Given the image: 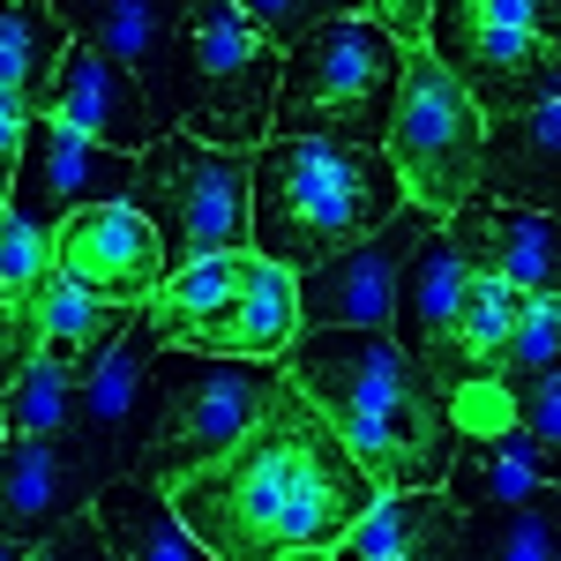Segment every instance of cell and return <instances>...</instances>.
I'll use <instances>...</instances> for the list:
<instances>
[{
  "label": "cell",
  "mask_w": 561,
  "mask_h": 561,
  "mask_svg": "<svg viewBox=\"0 0 561 561\" xmlns=\"http://www.w3.org/2000/svg\"><path fill=\"white\" fill-rule=\"evenodd\" d=\"M0 561H23V539H8V531H0Z\"/></svg>",
  "instance_id": "d590c367"
},
{
  "label": "cell",
  "mask_w": 561,
  "mask_h": 561,
  "mask_svg": "<svg viewBox=\"0 0 561 561\" xmlns=\"http://www.w3.org/2000/svg\"><path fill=\"white\" fill-rule=\"evenodd\" d=\"M427 53L465 83L479 121L561 98V0H434Z\"/></svg>",
  "instance_id": "5b68a950"
},
{
  "label": "cell",
  "mask_w": 561,
  "mask_h": 561,
  "mask_svg": "<svg viewBox=\"0 0 561 561\" xmlns=\"http://www.w3.org/2000/svg\"><path fill=\"white\" fill-rule=\"evenodd\" d=\"M68 53V23L53 0H0V98L31 121L53 113V76Z\"/></svg>",
  "instance_id": "603a6c76"
},
{
  "label": "cell",
  "mask_w": 561,
  "mask_h": 561,
  "mask_svg": "<svg viewBox=\"0 0 561 561\" xmlns=\"http://www.w3.org/2000/svg\"><path fill=\"white\" fill-rule=\"evenodd\" d=\"M427 8L434 0H367V15H375L397 45H427Z\"/></svg>",
  "instance_id": "d6a6232c"
},
{
  "label": "cell",
  "mask_w": 561,
  "mask_h": 561,
  "mask_svg": "<svg viewBox=\"0 0 561 561\" xmlns=\"http://www.w3.org/2000/svg\"><path fill=\"white\" fill-rule=\"evenodd\" d=\"M68 404H76V367L31 352L0 389V434H68Z\"/></svg>",
  "instance_id": "484cf974"
},
{
  "label": "cell",
  "mask_w": 561,
  "mask_h": 561,
  "mask_svg": "<svg viewBox=\"0 0 561 561\" xmlns=\"http://www.w3.org/2000/svg\"><path fill=\"white\" fill-rule=\"evenodd\" d=\"M434 217L420 203L389 217L382 232L337 248L330 262L300 270V330H389V307H397V270L412 255V240L427 232Z\"/></svg>",
  "instance_id": "8fae6325"
},
{
  "label": "cell",
  "mask_w": 561,
  "mask_h": 561,
  "mask_svg": "<svg viewBox=\"0 0 561 561\" xmlns=\"http://www.w3.org/2000/svg\"><path fill=\"white\" fill-rule=\"evenodd\" d=\"M60 8V23H68V38L90 45V53H105V60H121L142 98H150V113H158V128H180V76H173V45H180V15H187V0H53Z\"/></svg>",
  "instance_id": "5bb4252c"
},
{
  "label": "cell",
  "mask_w": 561,
  "mask_h": 561,
  "mask_svg": "<svg viewBox=\"0 0 561 561\" xmlns=\"http://www.w3.org/2000/svg\"><path fill=\"white\" fill-rule=\"evenodd\" d=\"M442 232L486 277H502L517 293H561V217L502 203V195L479 187V195H465L457 210L442 217Z\"/></svg>",
  "instance_id": "9a60e30c"
},
{
  "label": "cell",
  "mask_w": 561,
  "mask_h": 561,
  "mask_svg": "<svg viewBox=\"0 0 561 561\" xmlns=\"http://www.w3.org/2000/svg\"><path fill=\"white\" fill-rule=\"evenodd\" d=\"M23 128H31V113L0 98V203L15 195V165H23Z\"/></svg>",
  "instance_id": "836d02e7"
},
{
  "label": "cell",
  "mask_w": 561,
  "mask_h": 561,
  "mask_svg": "<svg viewBox=\"0 0 561 561\" xmlns=\"http://www.w3.org/2000/svg\"><path fill=\"white\" fill-rule=\"evenodd\" d=\"M277 561H337L330 547H293V554H277Z\"/></svg>",
  "instance_id": "e575fe53"
},
{
  "label": "cell",
  "mask_w": 561,
  "mask_h": 561,
  "mask_svg": "<svg viewBox=\"0 0 561 561\" xmlns=\"http://www.w3.org/2000/svg\"><path fill=\"white\" fill-rule=\"evenodd\" d=\"M31 352H38V314H31V300L23 307L0 300V389H8V375H15Z\"/></svg>",
  "instance_id": "1f68e13d"
},
{
  "label": "cell",
  "mask_w": 561,
  "mask_h": 561,
  "mask_svg": "<svg viewBox=\"0 0 561 561\" xmlns=\"http://www.w3.org/2000/svg\"><path fill=\"white\" fill-rule=\"evenodd\" d=\"M375 479L359 472L337 427L307 404V389L277 367L255 427L210 472L180 479L173 510L217 561H277L293 547H337L367 517Z\"/></svg>",
  "instance_id": "6da1fadb"
},
{
  "label": "cell",
  "mask_w": 561,
  "mask_h": 561,
  "mask_svg": "<svg viewBox=\"0 0 561 561\" xmlns=\"http://www.w3.org/2000/svg\"><path fill=\"white\" fill-rule=\"evenodd\" d=\"M90 510H98V524H105V554L113 561H217L210 547L180 524L173 494L150 486V479H135V472L105 479Z\"/></svg>",
  "instance_id": "7402d4cb"
},
{
  "label": "cell",
  "mask_w": 561,
  "mask_h": 561,
  "mask_svg": "<svg viewBox=\"0 0 561 561\" xmlns=\"http://www.w3.org/2000/svg\"><path fill=\"white\" fill-rule=\"evenodd\" d=\"M479 187L502 195V203L561 217V98L531 105V113H510V121H486Z\"/></svg>",
  "instance_id": "ffe728a7"
},
{
  "label": "cell",
  "mask_w": 561,
  "mask_h": 561,
  "mask_svg": "<svg viewBox=\"0 0 561 561\" xmlns=\"http://www.w3.org/2000/svg\"><path fill=\"white\" fill-rule=\"evenodd\" d=\"M465 277H472V262L449 248V232H442V217H434L427 232L412 240L404 270H397V307H389V337L412 352L420 367H434V352L449 337L457 300H465Z\"/></svg>",
  "instance_id": "d6986e66"
},
{
  "label": "cell",
  "mask_w": 561,
  "mask_h": 561,
  "mask_svg": "<svg viewBox=\"0 0 561 561\" xmlns=\"http://www.w3.org/2000/svg\"><path fill=\"white\" fill-rule=\"evenodd\" d=\"M90 502H98V479L83 472L68 434H0V531L8 539L31 547Z\"/></svg>",
  "instance_id": "2e32d148"
},
{
  "label": "cell",
  "mask_w": 561,
  "mask_h": 561,
  "mask_svg": "<svg viewBox=\"0 0 561 561\" xmlns=\"http://www.w3.org/2000/svg\"><path fill=\"white\" fill-rule=\"evenodd\" d=\"M53 121H68V128H83L90 142H105V150H150L158 142V113H150V98L135 83L121 60H105V53H90V45L68 38L60 53V76H53Z\"/></svg>",
  "instance_id": "e0dca14e"
},
{
  "label": "cell",
  "mask_w": 561,
  "mask_h": 561,
  "mask_svg": "<svg viewBox=\"0 0 561 561\" xmlns=\"http://www.w3.org/2000/svg\"><path fill=\"white\" fill-rule=\"evenodd\" d=\"M23 561H113L105 554V524H98V510H76L68 524H53L45 539L23 547Z\"/></svg>",
  "instance_id": "4dcf8cb0"
},
{
  "label": "cell",
  "mask_w": 561,
  "mask_h": 561,
  "mask_svg": "<svg viewBox=\"0 0 561 561\" xmlns=\"http://www.w3.org/2000/svg\"><path fill=\"white\" fill-rule=\"evenodd\" d=\"M382 150L397 165L404 203H420L427 217H449L465 195H479L486 121H479L465 83L434 60L427 45H404V83H397V113L382 128Z\"/></svg>",
  "instance_id": "9c48e42d"
},
{
  "label": "cell",
  "mask_w": 561,
  "mask_h": 561,
  "mask_svg": "<svg viewBox=\"0 0 561 561\" xmlns=\"http://www.w3.org/2000/svg\"><path fill=\"white\" fill-rule=\"evenodd\" d=\"M0 217H8V203H0Z\"/></svg>",
  "instance_id": "8d00e7d4"
},
{
  "label": "cell",
  "mask_w": 561,
  "mask_h": 561,
  "mask_svg": "<svg viewBox=\"0 0 561 561\" xmlns=\"http://www.w3.org/2000/svg\"><path fill=\"white\" fill-rule=\"evenodd\" d=\"M465 510H517V502H547L561 479L539 465V449L524 442V427H486V434H457V457L442 479Z\"/></svg>",
  "instance_id": "44dd1931"
},
{
  "label": "cell",
  "mask_w": 561,
  "mask_h": 561,
  "mask_svg": "<svg viewBox=\"0 0 561 561\" xmlns=\"http://www.w3.org/2000/svg\"><path fill=\"white\" fill-rule=\"evenodd\" d=\"M173 76H180V128L217 142V150H255L270 135V113H277L285 53L232 0H187Z\"/></svg>",
  "instance_id": "8992f818"
},
{
  "label": "cell",
  "mask_w": 561,
  "mask_h": 561,
  "mask_svg": "<svg viewBox=\"0 0 561 561\" xmlns=\"http://www.w3.org/2000/svg\"><path fill=\"white\" fill-rule=\"evenodd\" d=\"M158 330L150 314H135L113 345L76 367V404H68V442L83 457V472L105 486V479L135 472L142 442L158 427Z\"/></svg>",
  "instance_id": "30bf717a"
},
{
  "label": "cell",
  "mask_w": 561,
  "mask_h": 561,
  "mask_svg": "<svg viewBox=\"0 0 561 561\" xmlns=\"http://www.w3.org/2000/svg\"><path fill=\"white\" fill-rule=\"evenodd\" d=\"M465 531V502L449 486H404V494H375L367 517L330 547L337 561H449Z\"/></svg>",
  "instance_id": "ac0fdd59"
},
{
  "label": "cell",
  "mask_w": 561,
  "mask_h": 561,
  "mask_svg": "<svg viewBox=\"0 0 561 561\" xmlns=\"http://www.w3.org/2000/svg\"><path fill=\"white\" fill-rule=\"evenodd\" d=\"M232 8H240L262 38L285 53V45H300L314 23H330V15H359L367 0H232Z\"/></svg>",
  "instance_id": "f546056e"
},
{
  "label": "cell",
  "mask_w": 561,
  "mask_h": 561,
  "mask_svg": "<svg viewBox=\"0 0 561 561\" xmlns=\"http://www.w3.org/2000/svg\"><path fill=\"white\" fill-rule=\"evenodd\" d=\"M128 187H135L128 150H105L83 128L38 113L23 128V165H15V195L8 203L23 217H38V225H60V217L83 210V203H128Z\"/></svg>",
  "instance_id": "7c38bea8"
},
{
  "label": "cell",
  "mask_w": 561,
  "mask_h": 561,
  "mask_svg": "<svg viewBox=\"0 0 561 561\" xmlns=\"http://www.w3.org/2000/svg\"><path fill=\"white\" fill-rule=\"evenodd\" d=\"M502 382H510V412H517L524 442L561 479V375H502Z\"/></svg>",
  "instance_id": "f1b7e54d"
},
{
  "label": "cell",
  "mask_w": 561,
  "mask_h": 561,
  "mask_svg": "<svg viewBox=\"0 0 561 561\" xmlns=\"http://www.w3.org/2000/svg\"><path fill=\"white\" fill-rule=\"evenodd\" d=\"M31 314H38V352L68 359V367H83V359H98V352H105L113 337H121V330H128L142 307L105 300V293L76 285L68 270H45V285L31 293Z\"/></svg>",
  "instance_id": "cb8c5ba5"
},
{
  "label": "cell",
  "mask_w": 561,
  "mask_h": 561,
  "mask_svg": "<svg viewBox=\"0 0 561 561\" xmlns=\"http://www.w3.org/2000/svg\"><path fill=\"white\" fill-rule=\"evenodd\" d=\"M53 270H68L76 285L105 293V300L150 307V293L165 285V248L150 232V217L135 203H83L53 225Z\"/></svg>",
  "instance_id": "4fadbf2b"
},
{
  "label": "cell",
  "mask_w": 561,
  "mask_h": 561,
  "mask_svg": "<svg viewBox=\"0 0 561 561\" xmlns=\"http://www.w3.org/2000/svg\"><path fill=\"white\" fill-rule=\"evenodd\" d=\"M404 83V45L375 15H330L300 45H285L270 135H330V142H382Z\"/></svg>",
  "instance_id": "277c9868"
},
{
  "label": "cell",
  "mask_w": 561,
  "mask_h": 561,
  "mask_svg": "<svg viewBox=\"0 0 561 561\" xmlns=\"http://www.w3.org/2000/svg\"><path fill=\"white\" fill-rule=\"evenodd\" d=\"M255 195H248V248L285 270H314L337 248L382 232L404 210V187L382 142H330V135H262Z\"/></svg>",
  "instance_id": "3957f363"
},
{
  "label": "cell",
  "mask_w": 561,
  "mask_h": 561,
  "mask_svg": "<svg viewBox=\"0 0 561 561\" xmlns=\"http://www.w3.org/2000/svg\"><path fill=\"white\" fill-rule=\"evenodd\" d=\"M277 367L337 427V442L359 457V472L375 479V494L449 479V457H457L449 389L389 330H300Z\"/></svg>",
  "instance_id": "7a4b0ae2"
},
{
  "label": "cell",
  "mask_w": 561,
  "mask_h": 561,
  "mask_svg": "<svg viewBox=\"0 0 561 561\" xmlns=\"http://www.w3.org/2000/svg\"><path fill=\"white\" fill-rule=\"evenodd\" d=\"M494 375H561V293H524Z\"/></svg>",
  "instance_id": "4316f807"
},
{
  "label": "cell",
  "mask_w": 561,
  "mask_h": 561,
  "mask_svg": "<svg viewBox=\"0 0 561 561\" xmlns=\"http://www.w3.org/2000/svg\"><path fill=\"white\" fill-rule=\"evenodd\" d=\"M248 195H255V158L248 150H217L187 128H165L150 150H135L128 203L150 217L173 270L195 255L248 248Z\"/></svg>",
  "instance_id": "52a82bcc"
},
{
  "label": "cell",
  "mask_w": 561,
  "mask_h": 561,
  "mask_svg": "<svg viewBox=\"0 0 561 561\" xmlns=\"http://www.w3.org/2000/svg\"><path fill=\"white\" fill-rule=\"evenodd\" d=\"M45 270H53V225H38V217H23L8 203V217H0V300L23 307L45 285Z\"/></svg>",
  "instance_id": "83f0119b"
},
{
  "label": "cell",
  "mask_w": 561,
  "mask_h": 561,
  "mask_svg": "<svg viewBox=\"0 0 561 561\" xmlns=\"http://www.w3.org/2000/svg\"><path fill=\"white\" fill-rule=\"evenodd\" d=\"M277 382L270 359H210V352H158V427L135 457V479L165 486L210 472L217 457L255 427L262 397Z\"/></svg>",
  "instance_id": "ba28073f"
},
{
  "label": "cell",
  "mask_w": 561,
  "mask_h": 561,
  "mask_svg": "<svg viewBox=\"0 0 561 561\" xmlns=\"http://www.w3.org/2000/svg\"><path fill=\"white\" fill-rule=\"evenodd\" d=\"M449 561H561V486L517 510H465Z\"/></svg>",
  "instance_id": "d4e9b609"
}]
</instances>
